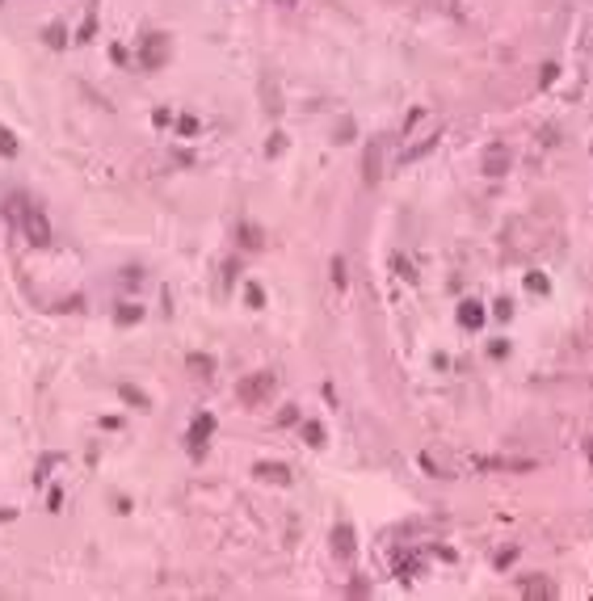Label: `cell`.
<instances>
[{"label": "cell", "instance_id": "obj_1", "mask_svg": "<svg viewBox=\"0 0 593 601\" xmlns=\"http://www.w3.org/2000/svg\"><path fill=\"white\" fill-rule=\"evenodd\" d=\"M274 387H278V379H274L269 370H257V374H244V379L236 383V400H240L244 408H261V404H269Z\"/></svg>", "mask_w": 593, "mask_h": 601}, {"label": "cell", "instance_id": "obj_2", "mask_svg": "<svg viewBox=\"0 0 593 601\" xmlns=\"http://www.w3.org/2000/svg\"><path fill=\"white\" fill-rule=\"evenodd\" d=\"M164 63H168V34H143L139 38V67L160 72Z\"/></svg>", "mask_w": 593, "mask_h": 601}, {"label": "cell", "instance_id": "obj_3", "mask_svg": "<svg viewBox=\"0 0 593 601\" xmlns=\"http://www.w3.org/2000/svg\"><path fill=\"white\" fill-rule=\"evenodd\" d=\"M21 227H25V236H29L34 248H46V244H51V223H46V215H42L38 206H25V210H21Z\"/></svg>", "mask_w": 593, "mask_h": 601}, {"label": "cell", "instance_id": "obj_4", "mask_svg": "<svg viewBox=\"0 0 593 601\" xmlns=\"http://www.w3.org/2000/svg\"><path fill=\"white\" fill-rule=\"evenodd\" d=\"M480 173H484V177H505V173H509V147H505V143H493V147L484 151V160H480Z\"/></svg>", "mask_w": 593, "mask_h": 601}, {"label": "cell", "instance_id": "obj_5", "mask_svg": "<svg viewBox=\"0 0 593 601\" xmlns=\"http://www.w3.org/2000/svg\"><path fill=\"white\" fill-rule=\"evenodd\" d=\"M211 433H215V417H211V412L194 417V425H189V438H185V442H189V454H194V459H198V454L206 450V438H211Z\"/></svg>", "mask_w": 593, "mask_h": 601}, {"label": "cell", "instance_id": "obj_6", "mask_svg": "<svg viewBox=\"0 0 593 601\" xmlns=\"http://www.w3.org/2000/svg\"><path fill=\"white\" fill-rule=\"evenodd\" d=\"M253 475H257L261 484H274V488H291V480H295L286 463H257V467H253Z\"/></svg>", "mask_w": 593, "mask_h": 601}, {"label": "cell", "instance_id": "obj_7", "mask_svg": "<svg viewBox=\"0 0 593 601\" xmlns=\"http://www.w3.org/2000/svg\"><path fill=\"white\" fill-rule=\"evenodd\" d=\"M438 139H442V130H425L413 147H404V151H400V164H417L421 156H429V151L438 147Z\"/></svg>", "mask_w": 593, "mask_h": 601}, {"label": "cell", "instance_id": "obj_8", "mask_svg": "<svg viewBox=\"0 0 593 601\" xmlns=\"http://www.w3.org/2000/svg\"><path fill=\"white\" fill-rule=\"evenodd\" d=\"M354 551H358V539H354V526H345V522H341V526L333 530V555L349 564V560H354Z\"/></svg>", "mask_w": 593, "mask_h": 601}, {"label": "cell", "instance_id": "obj_9", "mask_svg": "<svg viewBox=\"0 0 593 601\" xmlns=\"http://www.w3.org/2000/svg\"><path fill=\"white\" fill-rule=\"evenodd\" d=\"M522 597L526 601H552L556 597V585H552L547 576H526V581H522Z\"/></svg>", "mask_w": 593, "mask_h": 601}, {"label": "cell", "instance_id": "obj_10", "mask_svg": "<svg viewBox=\"0 0 593 601\" xmlns=\"http://www.w3.org/2000/svg\"><path fill=\"white\" fill-rule=\"evenodd\" d=\"M185 370H189L194 379H211V374H215V358H211V353H189V358H185Z\"/></svg>", "mask_w": 593, "mask_h": 601}, {"label": "cell", "instance_id": "obj_11", "mask_svg": "<svg viewBox=\"0 0 593 601\" xmlns=\"http://www.w3.org/2000/svg\"><path fill=\"white\" fill-rule=\"evenodd\" d=\"M42 38H46L51 50H63V46H67V25H63V21H51V25L42 29Z\"/></svg>", "mask_w": 593, "mask_h": 601}, {"label": "cell", "instance_id": "obj_12", "mask_svg": "<svg viewBox=\"0 0 593 601\" xmlns=\"http://www.w3.org/2000/svg\"><path fill=\"white\" fill-rule=\"evenodd\" d=\"M459 324L480 328V324H484V307H480V303H459Z\"/></svg>", "mask_w": 593, "mask_h": 601}, {"label": "cell", "instance_id": "obj_13", "mask_svg": "<svg viewBox=\"0 0 593 601\" xmlns=\"http://www.w3.org/2000/svg\"><path fill=\"white\" fill-rule=\"evenodd\" d=\"M362 168H366V185H375V181H379V143H371V147H366Z\"/></svg>", "mask_w": 593, "mask_h": 601}, {"label": "cell", "instance_id": "obj_14", "mask_svg": "<svg viewBox=\"0 0 593 601\" xmlns=\"http://www.w3.org/2000/svg\"><path fill=\"white\" fill-rule=\"evenodd\" d=\"M114 320H118L122 328H126V324H139V320H143V307H139V303H122V307L114 311Z\"/></svg>", "mask_w": 593, "mask_h": 601}, {"label": "cell", "instance_id": "obj_15", "mask_svg": "<svg viewBox=\"0 0 593 601\" xmlns=\"http://www.w3.org/2000/svg\"><path fill=\"white\" fill-rule=\"evenodd\" d=\"M118 396H122L126 404H135V408H143V412L152 408V400H147V396H143L139 387H131V383H122V387H118Z\"/></svg>", "mask_w": 593, "mask_h": 601}, {"label": "cell", "instance_id": "obj_16", "mask_svg": "<svg viewBox=\"0 0 593 601\" xmlns=\"http://www.w3.org/2000/svg\"><path fill=\"white\" fill-rule=\"evenodd\" d=\"M93 34H97V13L88 8V17H84V25H80V34H76V42H93Z\"/></svg>", "mask_w": 593, "mask_h": 601}, {"label": "cell", "instance_id": "obj_17", "mask_svg": "<svg viewBox=\"0 0 593 601\" xmlns=\"http://www.w3.org/2000/svg\"><path fill=\"white\" fill-rule=\"evenodd\" d=\"M303 438H307V446H324V429L316 421H303Z\"/></svg>", "mask_w": 593, "mask_h": 601}, {"label": "cell", "instance_id": "obj_18", "mask_svg": "<svg viewBox=\"0 0 593 601\" xmlns=\"http://www.w3.org/2000/svg\"><path fill=\"white\" fill-rule=\"evenodd\" d=\"M0 156H17V139H13V130H4V126H0Z\"/></svg>", "mask_w": 593, "mask_h": 601}, {"label": "cell", "instance_id": "obj_19", "mask_svg": "<svg viewBox=\"0 0 593 601\" xmlns=\"http://www.w3.org/2000/svg\"><path fill=\"white\" fill-rule=\"evenodd\" d=\"M265 151H269V156H282V151H286V135H282V130H278V135H269Z\"/></svg>", "mask_w": 593, "mask_h": 601}, {"label": "cell", "instance_id": "obj_20", "mask_svg": "<svg viewBox=\"0 0 593 601\" xmlns=\"http://www.w3.org/2000/svg\"><path fill=\"white\" fill-rule=\"evenodd\" d=\"M177 130H181V135H198V118H194V114L177 118Z\"/></svg>", "mask_w": 593, "mask_h": 601}, {"label": "cell", "instance_id": "obj_21", "mask_svg": "<svg viewBox=\"0 0 593 601\" xmlns=\"http://www.w3.org/2000/svg\"><path fill=\"white\" fill-rule=\"evenodd\" d=\"M244 299H248V307H261V303H265V295H261V286H257V282H248Z\"/></svg>", "mask_w": 593, "mask_h": 601}, {"label": "cell", "instance_id": "obj_22", "mask_svg": "<svg viewBox=\"0 0 593 601\" xmlns=\"http://www.w3.org/2000/svg\"><path fill=\"white\" fill-rule=\"evenodd\" d=\"M240 236H244V248H261V231L257 227H244Z\"/></svg>", "mask_w": 593, "mask_h": 601}, {"label": "cell", "instance_id": "obj_23", "mask_svg": "<svg viewBox=\"0 0 593 601\" xmlns=\"http://www.w3.org/2000/svg\"><path fill=\"white\" fill-rule=\"evenodd\" d=\"M392 265H396V269H400V278H404V282H413V278H417V274H413V265H408V261H404V257H396V261H392Z\"/></svg>", "mask_w": 593, "mask_h": 601}, {"label": "cell", "instance_id": "obj_24", "mask_svg": "<svg viewBox=\"0 0 593 601\" xmlns=\"http://www.w3.org/2000/svg\"><path fill=\"white\" fill-rule=\"evenodd\" d=\"M333 282L345 286V261H341V257H333Z\"/></svg>", "mask_w": 593, "mask_h": 601}, {"label": "cell", "instance_id": "obj_25", "mask_svg": "<svg viewBox=\"0 0 593 601\" xmlns=\"http://www.w3.org/2000/svg\"><path fill=\"white\" fill-rule=\"evenodd\" d=\"M556 76H560V67H556V63H547V67H543V76H539V84H543V88H547V84H552V80H556Z\"/></svg>", "mask_w": 593, "mask_h": 601}, {"label": "cell", "instance_id": "obj_26", "mask_svg": "<svg viewBox=\"0 0 593 601\" xmlns=\"http://www.w3.org/2000/svg\"><path fill=\"white\" fill-rule=\"evenodd\" d=\"M152 122H156V126H168V122H173V114L160 105V109H152Z\"/></svg>", "mask_w": 593, "mask_h": 601}, {"label": "cell", "instance_id": "obj_27", "mask_svg": "<svg viewBox=\"0 0 593 601\" xmlns=\"http://www.w3.org/2000/svg\"><path fill=\"white\" fill-rule=\"evenodd\" d=\"M122 286H139V269H122Z\"/></svg>", "mask_w": 593, "mask_h": 601}, {"label": "cell", "instance_id": "obj_28", "mask_svg": "<svg viewBox=\"0 0 593 601\" xmlns=\"http://www.w3.org/2000/svg\"><path fill=\"white\" fill-rule=\"evenodd\" d=\"M526 286H531V290H547V278H539V274H531V278H526Z\"/></svg>", "mask_w": 593, "mask_h": 601}, {"label": "cell", "instance_id": "obj_29", "mask_svg": "<svg viewBox=\"0 0 593 601\" xmlns=\"http://www.w3.org/2000/svg\"><path fill=\"white\" fill-rule=\"evenodd\" d=\"M274 4H282V8H295V4H303V0H274Z\"/></svg>", "mask_w": 593, "mask_h": 601}, {"label": "cell", "instance_id": "obj_30", "mask_svg": "<svg viewBox=\"0 0 593 601\" xmlns=\"http://www.w3.org/2000/svg\"><path fill=\"white\" fill-rule=\"evenodd\" d=\"M0 4H4V0H0Z\"/></svg>", "mask_w": 593, "mask_h": 601}]
</instances>
